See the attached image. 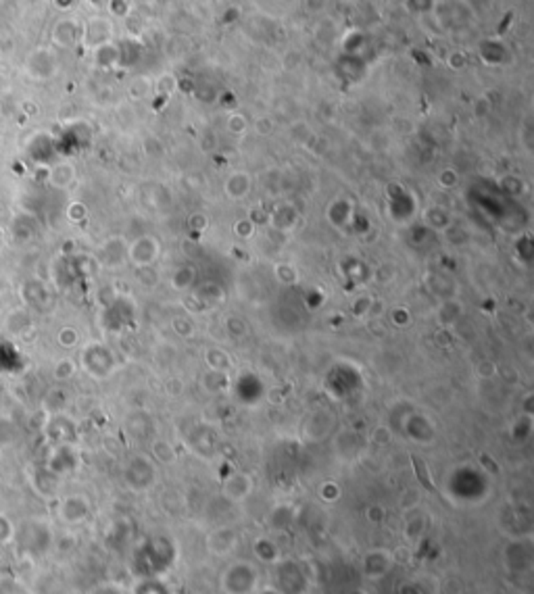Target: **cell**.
<instances>
[{
	"label": "cell",
	"instance_id": "obj_1",
	"mask_svg": "<svg viewBox=\"0 0 534 594\" xmlns=\"http://www.w3.org/2000/svg\"><path fill=\"white\" fill-rule=\"evenodd\" d=\"M25 71L34 80H48L57 71V57L48 48L34 50L25 61Z\"/></svg>",
	"mask_w": 534,
	"mask_h": 594
},
{
	"label": "cell",
	"instance_id": "obj_17",
	"mask_svg": "<svg viewBox=\"0 0 534 594\" xmlns=\"http://www.w3.org/2000/svg\"><path fill=\"white\" fill-rule=\"evenodd\" d=\"M0 115H2V107H0Z\"/></svg>",
	"mask_w": 534,
	"mask_h": 594
},
{
	"label": "cell",
	"instance_id": "obj_13",
	"mask_svg": "<svg viewBox=\"0 0 534 594\" xmlns=\"http://www.w3.org/2000/svg\"><path fill=\"white\" fill-rule=\"evenodd\" d=\"M75 340H78V334H75L73 327H63V329L59 332V342H61L63 346H71V344H75Z\"/></svg>",
	"mask_w": 534,
	"mask_h": 594
},
{
	"label": "cell",
	"instance_id": "obj_14",
	"mask_svg": "<svg viewBox=\"0 0 534 594\" xmlns=\"http://www.w3.org/2000/svg\"><path fill=\"white\" fill-rule=\"evenodd\" d=\"M305 6L309 13H322L328 6V0H305Z\"/></svg>",
	"mask_w": 534,
	"mask_h": 594
},
{
	"label": "cell",
	"instance_id": "obj_5",
	"mask_svg": "<svg viewBox=\"0 0 534 594\" xmlns=\"http://www.w3.org/2000/svg\"><path fill=\"white\" fill-rule=\"evenodd\" d=\"M251 186H253L251 175L245 173V171H236L226 179V194L232 200H243L251 192Z\"/></svg>",
	"mask_w": 534,
	"mask_h": 594
},
{
	"label": "cell",
	"instance_id": "obj_9",
	"mask_svg": "<svg viewBox=\"0 0 534 594\" xmlns=\"http://www.w3.org/2000/svg\"><path fill=\"white\" fill-rule=\"evenodd\" d=\"M228 130H230L232 134L240 136V134H245V132L249 130V121H247L240 113H234V115H230V119H228Z\"/></svg>",
	"mask_w": 534,
	"mask_h": 594
},
{
	"label": "cell",
	"instance_id": "obj_11",
	"mask_svg": "<svg viewBox=\"0 0 534 594\" xmlns=\"http://www.w3.org/2000/svg\"><path fill=\"white\" fill-rule=\"evenodd\" d=\"M234 232H236L238 238H251L255 234V225H253L251 219H243L234 225Z\"/></svg>",
	"mask_w": 534,
	"mask_h": 594
},
{
	"label": "cell",
	"instance_id": "obj_15",
	"mask_svg": "<svg viewBox=\"0 0 534 594\" xmlns=\"http://www.w3.org/2000/svg\"><path fill=\"white\" fill-rule=\"evenodd\" d=\"M271 121L269 119H266V117H261V119H257V124H255V130L259 132V134H269L271 132Z\"/></svg>",
	"mask_w": 534,
	"mask_h": 594
},
{
	"label": "cell",
	"instance_id": "obj_6",
	"mask_svg": "<svg viewBox=\"0 0 534 594\" xmlns=\"http://www.w3.org/2000/svg\"><path fill=\"white\" fill-rule=\"evenodd\" d=\"M48 181H50V186H55L59 190L69 188L75 181L73 165L71 163H57V165H52L50 171H48Z\"/></svg>",
	"mask_w": 534,
	"mask_h": 594
},
{
	"label": "cell",
	"instance_id": "obj_16",
	"mask_svg": "<svg viewBox=\"0 0 534 594\" xmlns=\"http://www.w3.org/2000/svg\"><path fill=\"white\" fill-rule=\"evenodd\" d=\"M71 2H73V0H55L57 8H69V6H71Z\"/></svg>",
	"mask_w": 534,
	"mask_h": 594
},
{
	"label": "cell",
	"instance_id": "obj_7",
	"mask_svg": "<svg viewBox=\"0 0 534 594\" xmlns=\"http://www.w3.org/2000/svg\"><path fill=\"white\" fill-rule=\"evenodd\" d=\"M275 276L282 280V284H294L296 278H298L296 269H294L290 263H280V265L275 267Z\"/></svg>",
	"mask_w": 534,
	"mask_h": 594
},
{
	"label": "cell",
	"instance_id": "obj_8",
	"mask_svg": "<svg viewBox=\"0 0 534 594\" xmlns=\"http://www.w3.org/2000/svg\"><path fill=\"white\" fill-rule=\"evenodd\" d=\"M15 526H13V521L6 517V515H2L0 513V544H6V542H10L13 538H15Z\"/></svg>",
	"mask_w": 534,
	"mask_h": 594
},
{
	"label": "cell",
	"instance_id": "obj_10",
	"mask_svg": "<svg viewBox=\"0 0 534 594\" xmlns=\"http://www.w3.org/2000/svg\"><path fill=\"white\" fill-rule=\"evenodd\" d=\"M73 371H75L73 361H71V359H61V361L57 363V367H55V378H57V380H67V378L73 376Z\"/></svg>",
	"mask_w": 534,
	"mask_h": 594
},
{
	"label": "cell",
	"instance_id": "obj_4",
	"mask_svg": "<svg viewBox=\"0 0 534 594\" xmlns=\"http://www.w3.org/2000/svg\"><path fill=\"white\" fill-rule=\"evenodd\" d=\"M78 40H82V25H78V21H73V19H63V21H59V23L55 25V29H52V42H55L57 46L67 48V46L75 44Z\"/></svg>",
	"mask_w": 534,
	"mask_h": 594
},
{
	"label": "cell",
	"instance_id": "obj_2",
	"mask_svg": "<svg viewBox=\"0 0 534 594\" xmlns=\"http://www.w3.org/2000/svg\"><path fill=\"white\" fill-rule=\"evenodd\" d=\"M157 257H159V242L150 236H142L128 246V259L132 261L134 267H150Z\"/></svg>",
	"mask_w": 534,
	"mask_h": 594
},
{
	"label": "cell",
	"instance_id": "obj_12",
	"mask_svg": "<svg viewBox=\"0 0 534 594\" xmlns=\"http://www.w3.org/2000/svg\"><path fill=\"white\" fill-rule=\"evenodd\" d=\"M173 288H178V290H184V288H190L192 286V282H194V276H188V278H184V269H180L175 276H173Z\"/></svg>",
	"mask_w": 534,
	"mask_h": 594
},
{
	"label": "cell",
	"instance_id": "obj_3",
	"mask_svg": "<svg viewBox=\"0 0 534 594\" xmlns=\"http://www.w3.org/2000/svg\"><path fill=\"white\" fill-rule=\"evenodd\" d=\"M82 40L92 44L94 48L107 44L111 40V23L107 19H90L86 25H82Z\"/></svg>",
	"mask_w": 534,
	"mask_h": 594
}]
</instances>
